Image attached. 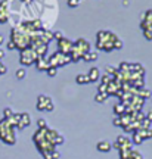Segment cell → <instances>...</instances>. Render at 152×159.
Here are the masks:
<instances>
[{
	"instance_id": "3",
	"label": "cell",
	"mask_w": 152,
	"mask_h": 159,
	"mask_svg": "<svg viewBox=\"0 0 152 159\" xmlns=\"http://www.w3.org/2000/svg\"><path fill=\"white\" fill-rule=\"evenodd\" d=\"M47 61H49L50 66L59 68V66H64V65L71 62V57H69V55H64L61 52H55V53L50 55V57H47Z\"/></svg>"
},
{
	"instance_id": "37",
	"label": "cell",
	"mask_w": 152,
	"mask_h": 159,
	"mask_svg": "<svg viewBox=\"0 0 152 159\" xmlns=\"http://www.w3.org/2000/svg\"><path fill=\"white\" fill-rule=\"evenodd\" d=\"M123 5L124 6H129V0H123Z\"/></svg>"
},
{
	"instance_id": "7",
	"label": "cell",
	"mask_w": 152,
	"mask_h": 159,
	"mask_svg": "<svg viewBox=\"0 0 152 159\" xmlns=\"http://www.w3.org/2000/svg\"><path fill=\"white\" fill-rule=\"evenodd\" d=\"M114 148L117 149L118 152L126 150V149H131V140L127 139L126 136H120L118 139L115 140V143H114Z\"/></svg>"
},
{
	"instance_id": "9",
	"label": "cell",
	"mask_w": 152,
	"mask_h": 159,
	"mask_svg": "<svg viewBox=\"0 0 152 159\" xmlns=\"http://www.w3.org/2000/svg\"><path fill=\"white\" fill-rule=\"evenodd\" d=\"M96 149H97V152H102V153H108V152H111V149H112V144L108 142V140H101V142H97V144H96Z\"/></svg>"
},
{
	"instance_id": "2",
	"label": "cell",
	"mask_w": 152,
	"mask_h": 159,
	"mask_svg": "<svg viewBox=\"0 0 152 159\" xmlns=\"http://www.w3.org/2000/svg\"><path fill=\"white\" fill-rule=\"evenodd\" d=\"M0 139L7 144H15L17 142V136H15V130L7 119H2L0 121Z\"/></svg>"
},
{
	"instance_id": "38",
	"label": "cell",
	"mask_w": 152,
	"mask_h": 159,
	"mask_svg": "<svg viewBox=\"0 0 152 159\" xmlns=\"http://www.w3.org/2000/svg\"><path fill=\"white\" fill-rule=\"evenodd\" d=\"M2 43H3V35L0 34V44H2Z\"/></svg>"
},
{
	"instance_id": "33",
	"label": "cell",
	"mask_w": 152,
	"mask_h": 159,
	"mask_svg": "<svg viewBox=\"0 0 152 159\" xmlns=\"http://www.w3.org/2000/svg\"><path fill=\"white\" fill-rule=\"evenodd\" d=\"M2 74H6V66L0 62V75H2Z\"/></svg>"
},
{
	"instance_id": "30",
	"label": "cell",
	"mask_w": 152,
	"mask_h": 159,
	"mask_svg": "<svg viewBox=\"0 0 152 159\" xmlns=\"http://www.w3.org/2000/svg\"><path fill=\"white\" fill-rule=\"evenodd\" d=\"M37 125H39V128H46V119H39Z\"/></svg>"
},
{
	"instance_id": "21",
	"label": "cell",
	"mask_w": 152,
	"mask_h": 159,
	"mask_svg": "<svg viewBox=\"0 0 152 159\" xmlns=\"http://www.w3.org/2000/svg\"><path fill=\"white\" fill-rule=\"evenodd\" d=\"M117 71H118V68H115V66H112V65H107V66H105V74L111 75V77H114Z\"/></svg>"
},
{
	"instance_id": "24",
	"label": "cell",
	"mask_w": 152,
	"mask_h": 159,
	"mask_svg": "<svg viewBox=\"0 0 152 159\" xmlns=\"http://www.w3.org/2000/svg\"><path fill=\"white\" fill-rule=\"evenodd\" d=\"M3 116H5L3 119H9V118H12V116H13V112H12V109L6 108L5 111H3Z\"/></svg>"
},
{
	"instance_id": "4",
	"label": "cell",
	"mask_w": 152,
	"mask_h": 159,
	"mask_svg": "<svg viewBox=\"0 0 152 159\" xmlns=\"http://www.w3.org/2000/svg\"><path fill=\"white\" fill-rule=\"evenodd\" d=\"M37 53H36V50H33V49H24V50H21V57H19V62L22 63L24 66H30V65H33V63H36V61H37Z\"/></svg>"
},
{
	"instance_id": "28",
	"label": "cell",
	"mask_w": 152,
	"mask_h": 159,
	"mask_svg": "<svg viewBox=\"0 0 152 159\" xmlns=\"http://www.w3.org/2000/svg\"><path fill=\"white\" fill-rule=\"evenodd\" d=\"M80 5V0H68V6L69 7H75Z\"/></svg>"
},
{
	"instance_id": "36",
	"label": "cell",
	"mask_w": 152,
	"mask_h": 159,
	"mask_svg": "<svg viewBox=\"0 0 152 159\" xmlns=\"http://www.w3.org/2000/svg\"><path fill=\"white\" fill-rule=\"evenodd\" d=\"M3 57H5V50L0 49V59H3Z\"/></svg>"
},
{
	"instance_id": "19",
	"label": "cell",
	"mask_w": 152,
	"mask_h": 159,
	"mask_svg": "<svg viewBox=\"0 0 152 159\" xmlns=\"http://www.w3.org/2000/svg\"><path fill=\"white\" fill-rule=\"evenodd\" d=\"M131 150L133 149H126L120 152V159H131Z\"/></svg>"
},
{
	"instance_id": "1",
	"label": "cell",
	"mask_w": 152,
	"mask_h": 159,
	"mask_svg": "<svg viewBox=\"0 0 152 159\" xmlns=\"http://www.w3.org/2000/svg\"><path fill=\"white\" fill-rule=\"evenodd\" d=\"M118 39V35L111 33V31H99L96 34V47L99 50L111 52L115 49V41Z\"/></svg>"
},
{
	"instance_id": "32",
	"label": "cell",
	"mask_w": 152,
	"mask_h": 159,
	"mask_svg": "<svg viewBox=\"0 0 152 159\" xmlns=\"http://www.w3.org/2000/svg\"><path fill=\"white\" fill-rule=\"evenodd\" d=\"M59 156H61V153H59L58 150H53V152H52V158L53 159H59Z\"/></svg>"
},
{
	"instance_id": "17",
	"label": "cell",
	"mask_w": 152,
	"mask_h": 159,
	"mask_svg": "<svg viewBox=\"0 0 152 159\" xmlns=\"http://www.w3.org/2000/svg\"><path fill=\"white\" fill-rule=\"evenodd\" d=\"M75 81H77V84H87V83H90V80L87 77V74H80L75 77Z\"/></svg>"
},
{
	"instance_id": "11",
	"label": "cell",
	"mask_w": 152,
	"mask_h": 159,
	"mask_svg": "<svg viewBox=\"0 0 152 159\" xmlns=\"http://www.w3.org/2000/svg\"><path fill=\"white\" fill-rule=\"evenodd\" d=\"M31 124V119H30V115L28 114H21V119H19V122H18V128H21L24 130L25 127H28Z\"/></svg>"
},
{
	"instance_id": "10",
	"label": "cell",
	"mask_w": 152,
	"mask_h": 159,
	"mask_svg": "<svg viewBox=\"0 0 152 159\" xmlns=\"http://www.w3.org/2000/svg\"><path fill=\"white\" fill-rule=\"evenodd\" d=\"M36 68L39 69V71H47V69L50 68L47 57H37V61H36Z\"/></svg>"
},
{
	"instance_id": "31",
	"label": "cell",
	"mask_w": 152,
	"mask_h": 159,
	"mask_svg": "<svg viewBox=\"0 0 152 159\" xmlns=\"http://www.w3.org/2000/svg\"><path fill=\"white\" fill-rule=\"evenodd\" d=\"M112 122H114V125H117V127H121V118H120V116H115Z\"/></svg>"
},
{
	"instance_id": "16",
	"label": "cell",
	"mask_w": 152,
	"mask_h": 159,
	"mask_svg": "<svg viewBox=\"0 0 152 159\" xmlns=\"http://www.w3.org/2000/svg\"><path fill=\"white\" fill-rule=\"evenodd\" d=\"M131 143H135V144H140V143H143V137H142V134L139 133V130L133 133V137H131Z\"/></svg>"
},
{
	"instance_id": "35",
	"label": "cell",
	"mask_w": 152,
	"mask_h": 159,
	"mask_svg": "<svg viewBox=\"0 0 152 159\" xmlns=\"http://www.w3.org/2000/svg\"><path fill=\"white\" fill-rule=\"evenodd\" d=\"M145 118H146V119H149V121H151V122H152V111H149V112H148V114L145 115Z\"/></svg>"
},
{
	"instance_id": "5",
	"label": "cell",
	"mask_w": 152,
	"mask_h": 159,
	"mask_svg": "<svg viewBox=\"0 0 152 159\" xmlns=\"http://www.w3.org/2000/svg\"><path fill=\"white\" fill-rule=\"evenodd\" d=\"M37 109L39 111H47V112H52L55 106H53V102H52V99L49 96H45V94H40L37 97Z\"/></svg>"
},
{
	"instance_id": "20",
	"label": "cell",
	"mask_w": 152,
	"mask_h": 159,
	"mask_svg": "<svg viewBox=\"0 0 152 159\" xmlns=\"http://www.w3.org/2000/svg\"><path fill=\"white\" fill-rule=\"evenodd\" d=\"M15 77H17L18 80H24L25 77H27V69H25V68L17 69V72H15Z\"/></svg>"
},
{
	"instance_id": "15",
	"label": "cell",
	"mask_w": 152,
	"mask_h": 159,
	"mask_svg": "<svg viewBox=\"0 0 152 159\" xmlns=\"http://www.w3.org/2000/svg\"><path fill=\"white\" fill-rule=\"evenodd\" d=\"M136 96L142 97L143 100H146V99H149V97H152V91L151 90H146V89H142V90L137 91V94Z\"/></svg>"
},
{
	"instance_id": "23",
	"label": "cell",
	"mask_w": 152,
	"mask_h": 159,
	"mask_svg": "<svg viewBox=\"0 0 152 159\" xmlns=\"http://www.w3.org/2000/svg\"><path fill=\"white\" fill-rule=\"evenodd\" d=\"M108 99V94H102V93H97L95 96V102H97V103H102V102H105Z\"/></svg>"
},
{
	"instance_id": "13",
	"label": "cell",
	"mask_w": 152,
	"mask_h": 159,
	"mask_svg": "<svg viewBox=\"0 0 152 159\" xmlns=\"http://www.w3.org/2000/svg\"><path fill=\"white\" fill-rule=\"evenodd\" d=\"M114 114H115V116H123V115L126 114V105L121 102H120L118 105H115V106H114Z\"/></svg>"
},
{
	"instance_id": "18",
	"label": "cell",
	"mask_w": 152,
	"mask_h": 159,
	"mask_svg": "<svg viewBox=\"0 0 152 159\" xmlns=\"http://www.w3.org/2000/svg\"><path fill=\"white\" fill-rule=\"evenodd\" d=\"M139 133L142 134V137H143V140L152 139V128H146V130H139Z\"/></svg>"
},
{
	"instance_id": "27",
	"label": "cell",
	"mask_w": 152,
	"mask_h": 159,
	"mask_svg": "<svg viewBox=\"0 0 152 159\" xmlns=\"http://www.w3.org/2000/svg\"><path fill=\"white\" fill-rule=\"evenodd\" d=\"M53 37H55V39H56L58 41H59V40L64 39L65 35H64V33H62V31H55V33H53Z\"/></svg>"
},
{
	"instance_id": "29",
	"label": "cell",
	"mask_w": 152,
	"mask_h": 159,
	"mask_svg": "<svg viewBox=\"0 0 152 159\" xmlns=\"http://www.w3.org/2000/svg\"><path fill=\"white\" fill-rule=\"evenodd\" d=\"M115 49H117V50L123 49V40H121V39H118L117 41H115Z\"/></svg>"
},
{
	"instance_id": "26",
	"label": "cell",
	"mask_w": 152,
	"mask_h": 159,
	"mask_svg": "<svg viewBox=\"0 0 152 159\" xmlns=\"http://www.w3.org/2000/svg\"><path fill=\"white\" fill-rule=\"evenodd\" d=\"M131 159H143L140 152H137V150H131Z\"/></svg>"
},
{
	"instance_id": "34",
	"label": "cell",
	"mask_w": 152,
	"mask_h": 159,
	"mask_svg": "<svg viewBox=\"0 0 152 159\" xmlns=\"http://www.w3.org/2000/svg\"><path fill=\"white\" fill-rule=\"evenodd\" d=\"M7 49H9V50H13V49H17V47H15V44H13L12 41H7Z\"/></svg>"
},
{
	"instance_id": "22",
	"label": "cell",
	"mask_w": 152,
	"mask_h": 159,
	"mask_svg": "<svg viewBox=\"0 0 152 159\" xmlns=\"http://www.w3.org/2000/svg\"><path fill=\"white\" fill-rule=\"evenodd\" d=\"M111 81H112V77H111V75H108V74H103L101 77V84H109V83H111Z\"/></svg>"
},
{
	"instance_id": "14",
	"label": "cell",
	"mask_w": 152,
	"mask_h": 159,
	"mask_svg": "<svg viewBox=\"0 0 152 159\" xmlns=\"http://www.w3.org/2000/svg\"><path fill=\"white\" fill-rule=\"evenodd\" d=\"M83 61H86V62H95V61H97V53L96 52L86 53L84 56H83Z\"/></svg>"
},
{
	"instance_id": "8",
	"label": "cell",
	"mask_w": 152,
	"mask_h": 159,
	"mask_svg": "<svg viewBox=\"0 0 152 159\" xmlns=\"http://www.w3.org/2000/svg\"><path fill=\"white\" fill-rule=\"evenodd\" d=\"M74 49H77V50L80 52V53H83V55H86V53H89V52H92V47L90 44H89V41H86L84 39H78L75 43H74Z\"/></svg>"
},
{
	"instance_id": "25",
	"label": "cell",
	"mask_w": 152,
	"mask_h": 159,
	"mask_svg": "<svg viewBox=\"0 0 152 159\" xmlns=\"http://www.w3.org/2000/svg\"><path fill=\"white\" fill-rule=\"evenodd\" d=\"M47 74H49V77H55V75L58 74V68H55V66H50V68L46 71Z\"/></svg>"
},
{
	"instance_id": "12",
	"label": "cell",
	"mask_w": 152,
	"mask_h": 159,
	"mask_svg": "<svg viewBox=\"0 0 152 159\" xmlns=\"http://www.w3.org/2000/svg\"><path fill=\"white\" fill-rule=\"evenodd\" d=\"M87 77H89V80H90V83H95V81H97V80L101 78V72H99V68L93 66V68L89 71Z\"/></svg>"
},
{
	"instance_id": "6",
	"label": "cell",
	"mask_w": 152,
	"mask_h": 159,
	"mask_svg": "<svg viewBox=\"0 0 152 159\" xmlns=\"http://www.w3.org/2000/svg\"><path fill=\"white\" fill-rule=\"evenodd\" d=\"M73 46H74V41L68 40L67 37H64L58 41V52H61L64 55H69V52L73 50Z\"/></svg>"
}]
</instances>
